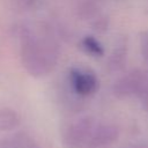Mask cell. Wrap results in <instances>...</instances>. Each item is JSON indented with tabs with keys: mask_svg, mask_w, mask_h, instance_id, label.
<instances>
[{
	"mask_svg": "<svg viewBox=\"0 0 148 148\" xmlns=\"http://www.w3.org/2000/svg\"><path fill=\"white\" fill-rule=\"evenodd\" d=\"M58 58L59 47L50 34L24 28L21 35V61L31 76L49 75L56 68Z\"/></svg>",
	"mask_w": 148,
	"mask_h": 148,
	"instance_id": "obj_1",
	"label": "cell"
},
{
	"mask_svg": "<svg viewBox=\"0 0 148 148\" xmlns=\"http://www.w3.org/2000/svg\"><path fill=\"white\" fill-rule=\"evenodd\" d=\"M112 92L119 99L130 97L142 98L148 94V73L141 69H133L126 73L114 82Z\"/></svg>",
	"mask_w": 148,
	"mask_h": 148,
	"instance_id": "obj_2",
	"label": "cell"
},
{
	"mask_svg": "<svg viewBox=\"0 0 148 148\" xmlns=\"http://www.w3.org/2000/svg\"><path fill=\"white\" fill-rule=\"evenodd\" d=\"M97 121L91 116L82 117L66 128L62 135V143L65 148H86Z\"/></svg>",
	"mask_w": 148,
	"mask_h": 148,
	"instance_id": "obj_3",
	"label": "cell"
},
{
	"mask_svg": "<svg viewBox=\"0 0 148 148\" xmlns=\"http://www.w3.org/2000/svg\"><path fill=\"white\" fill-rule=\"evenodd\" d=\"M68 80L72 90L81 97L92 96L99 88V80L97 75L87 68L72 67L68 73Z\"/></svg>",
	"mask_w": 148,
	"mask_h": 148,
	"instance_id": "obj_4",
	"label": "cell"
},
{
	"mask_svg": "<svg viewBox=\"0 0 148 148\" xmlns=\"http://www.w3.org/2000/svg\"><path fill=\"white\" fill-rule=\"evenodd\" d=\"M120 131L114 124H98L96 125L86 148H103L112 145L118 140Z\"/></svg>",
	"mask_w": 148,
	"mask_h": 148,
	"instance_id": "obj_5",
	"label": "cell"
},
{
	"mask_svg": "<svg viewBox=\"0 0 148 148\" xmlns=\"http://www.w3.org/2000/svg\"><path fill=\"white\" fill-rule=\"evenodd\" d=\"M127 57V44L126 39H119L112 49V52L108 60V68L110 72H118L120 71L124 65L126 64Z\"/></svg>",
	"mask_w": 148,
	"mask_h": 148,
	"instance_id": "obj_6",
	"label": "cell"
},
{
	"mask_svg": "<svg viewBox=\"0 0 148 148\" xmlns=\"http://www.w3.org/2000/svg\"><path fill=\"white\" fill-rule=\"evenodd\" d=\"M21 125V117L18 112L12 108H0V132L16 131Z\"/></svg>",
	"mask_w": 148,
	"mask_h": 148,
	"instance_id": "obj_7",
	"label": "cell"
},
{
	"mask_svg": "<svg viewBox=\"0 0 148 148\" xmlns=\"http://www.w3.org/2000/svg\"><path fill=\"white\" fill-rule=\"evenodd\" d=\"M31 138L24 131H16L1 145L7 148H27Z\"/></svg>",
	"mask_w": 148,
	"mask_h": 148,
	"instance_id": "obj_8",
	"label": "cell"
},
{
	"mask_svg": "<svg viewBox=\"0 0 148 148\" xmlns=\"http://www.w3.org/2000/svg\"><path fill=\"white\" fill-rule=\"evenodd\" d=\"M81 45L87 53H89L94 57H103L105 53L103 45L94 36H90V35L84 36L81 40Z\"/></svg>",
	"mask_w": 148,
	"mask_h": 148,
	"instance_id": "obj_9",
	"label": "cell"
},
{
	"mask_svg": "<svg viewBox=\"0 0 148 148\" xmlns=\"http://www.w3.org/2000/svg\"><path fill=\"white\" fill-rule=\"evenodd\" d=\"M96 1L98 0H82L80 10L83 16H91L96 13Z\"/></svg>",
	"mask_w": 148,
	"mask_h": 148,
	"instance_id": "obj_10",
	"label": "cell"
},
{
	"mask_svg": "<svg viewBox=\"0 0 148 148\" xmlns=\"http://www.w3.org/2000/svg\"><path fill=\"white\" fill-rule=\"evenodd\" d=\"M140 47H141V53L146 62L148 64V31L142 34L141 39H140Z\"/></svg>",
	"mask_w": 148,
	"mask_h": 148,
	"instance_id": "obj_11",
	"label": "cell"
},
{
	"mask_svg": "<svg viewBox=\"0 0 148 148\" xmlns=\"http://www.w3.org/2000/svg\"><path fill=\"white\" fill-rule=\"evenodd\" d=\"M42 0H17L18 5L22 7V8H34L36 7L37 5L40 3Z\"/></svg>",
	"mask_w": 148,
	"mask_h": 148,
	"instance_id": "obj_12",
	"label": "cell"
},
{
	"mask_svg": "<svg viewBox=\"0 0 148 148\" xmlns=\"http://www.w3.org/2000/svg\"><path fill=\"white\" fill-rule=\"evenodd\" d=\"M141 101V104H142V108L148 112V94H146L142 98H140Z\"/></svg>",
	"mask_w": 148,
	"mask_h": 148,
	"instance_id": "obj_13",
	"label": "cell"
},
{
	"mask_svg": "<svg viewBox=\"0 0 148 148\" xmlns=\"http://www.w3.org/2000/svg\"><path fill=\"white\" fill-rule=\"evenodd\" d=\"M27 148H40V147H39V145L31 138V140H30V142H29V145H28Z\"/></svg>",
	"mask_w": 148,
	"mask_h": 148,
	"instance_id": "obj_14",
	"label": "cell"
},
{
	"mask_svg": "<svg viewBox=\"0 0 148 148\" xmlns=\"http://www.w3.org/2000/svg\"><path fill=\"white\" fill-rule=\"evenodd\" d=\"M132 148H147V147H132Z\"/></svg>",
	"mask_w": 148,
	"mask_h": 148,
	"instance_id": "obj_15",
	"label": "cell"
},
{
	"mask_svg": "<svg viewBox=\"0 0 148 148\" xmlns=\"http://www.w3.org/2000/svg\"><path fill=\"white\" fill-rule=\"evenodd\" d=\"M0 148H7V147H5V146H2V145H1V146H0Z\"/></svg>",
	"mask_w": 148,
	"mask_h": 148,
	"instance_id": "obj_16",
	"label": "cell"
},
{
	"mask_svg": "<svg viewBox=\"0 0 148 148\" xmlns=\"http://www.w3.org/2000/svg\"><path fill=\"white\" fill-rule=\"evenodd\" d=\"M147 10H148V0H147Z\"/></svg>",
	"mask_w": 148,
	"mask_h": 148,
	"instance_id": "obj_17",
	"label": "cell"
}]
</instances>
